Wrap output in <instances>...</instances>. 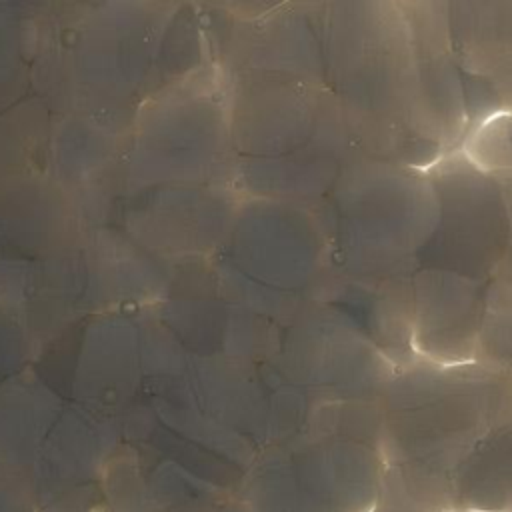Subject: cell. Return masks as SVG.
Segmentation results:
<instances>
[{
    "label": "cell",
    "instance_id": "cell-1",
    "mask_svg": "<svg viewBox=\"0 0 512 512\" xmlns=\"http://www.w3.org/2000/svg\"><path fill=\"white\" fill-rule=\"evenodd\" d=\"M454 480L426 470L386 464L378 472L370 512H456Z\"/></svg>",
    "mask_w": 512,
    "mask_h": 512
},
{
    "label": "cell",
    "instance_id": "cell-2",
    "mask_svg": "<svg viewBox=\"0 0 512 512\" xmlns=\"http://www.w3.org/2000/svg\"><path fill=\"white\" fill-rule=\"evenodd\" d=\"M464 152L480 172L512 176V108L478 126L470 134Z\"/></svg>",
    "mask_w": 512,
    "mask_h": 512
},
{
    "label": "cell",
    "instance_id": "cell-3",
    "mask_svg": "<svg viewBox=\"0 0 512 512\" xmlns=\"http://www.w3.org/2000/svg\"><path fill=\"white\" fill-rule=\"evenodd\" d=\"M456 512H476V510H456Z\"/></svg>",
    "mask_w": 512,
    "mask_h": 512
}]
</instances>
